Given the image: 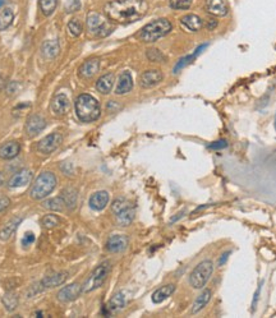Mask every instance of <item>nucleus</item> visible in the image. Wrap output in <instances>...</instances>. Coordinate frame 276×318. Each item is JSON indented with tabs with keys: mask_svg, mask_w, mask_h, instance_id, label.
<instances>
[{
	"mask_svg": "<svg viewBox=\"0 0 276 318\" xmlns=\"http://www.w3.org/2000/svg\"><path fill=\"white\" fill-rule=\"evenodd\" d=\"M105 14L118 23H132L146 14L144 0H113L105 5Z\"/></svg>",
	"mask_w": 276,
	"mask_h": 318,
	"instance_id": "obj_1",
	"label": "nucleus"
},
{
	"mask_svg": "<svg viewBox=\"0 0 276 318\" xmlns=\"http://www.w3.org/2000/svg\"><path fill=\"white\" fill-rule=\"evenodd\" d=\"M76 113L77 116L83 123H91L97 120L101 114L100 104L91 95H79L76 100Z\"/></svg>",
	"mask_w": 276,
	"mask_h": 318,
	"instance_id": "obj_2",
	"label": "nucleus"
},
{
	"mask_svg": "<svg viewBox=\"0 0 276 318\" xmlns=\"http://www.w3.org/2000/svg\"><path fill=\"white\" fill-rule=\"evenodd\" d=\"M172 23L165 18H160V19L152 20L148 25L144 26L139 33V38L143 43H155L159 38L164 37L165 35L172 31Z\"/></svg>",
	"mask_w": 276,
	"mask_h": 318,
	"instance_id": "obj_3",
	"label": "nucleus"
},
{
	"mask_svg": "<svg viewBox=\"0 0 276 318\" xmlns=\"http://www.w3.org/2000/svg\"><path fill=\"white\" fill-rule=\"evenodd\" d=\"M56 187V178L53 173L45 172L43 174L38 175V178L36 179L35 184L32 185V189H31V197L36 201L44 200L45 197H48Z\"/></svg>",
	"mask_w": 276,
	"mask_h": 318,
	"instance_id": "obj_4",
	"label": "nucleus"
},
{
	"mask_svg": "<svg viewBox=\"0 0 276 318\" xmlns=\"http://www.w3.org/2000/svg\"><path fill=\"white\" fill-rule=\"evenodd\" d=\"M87 30L96 37H105L112 33L113 26L102 14L97 12H91L87 15Z\"/></svg>",
	"mask_w": 276,
	"mask_h": 318,
	"instance_id": "obj_5",
	"label": "nucleus"
},
{
	"mask_svg": "<svg viewBox=\"0 0 276 318\" xmlns=\"http://www.w3.org/2000/svg\"><path fill=\"white\" fill-rule=\"evenodd\" d=\"M110 270H112V265H110L109 261H105L101 265L97 266L92 273L90 275V278L87 279L86 283L82 285V291L83 293H90V291H94L96 289H99L102 284L107 280L108 275H109Z\"/></svg>",
	"mask_w": 276,
	"mask_h": 318,
	"instance_id": "obj_6",
	"label": "nucleus"
},
{
	"mask_svg": "<svg viewBox=\"0 0 276 318\" xmlns=\"http://www.w3.org/2000/svg\"><path fill=\"white\" fill-rule=\"evenodd\" d=\"M214 271V263L211 261H202L196 266L195 270L189 275V284L193 289L205 288L207 281L210 280Z\"/></svg>",
	"mask_w": 276,
	"mask_h": 318,
	"instance_id": "obj_7",
	"label": "nucleus"
},
{
	"mask_svg": "<svg viewBox=\"0 0 276 318\" xmlns=\"http://www.w3.org/2000/svg\"><path fill=\"white\" fill-rule=\"evenodd\" d=\"M112 211L117 217L118 224L128 226L135 220V208L125 198H117L112 205Z\"/></svg>",
	"mask_w": 276,
	"mask_h": 318,
	"instance_id": "obj_8",
	"label": "nucleus"
},
{
	"mask_svg": "<svg viewBox=\"0 0 276 318\" xmlns=\"http://www.w3.org/2000/svg\"><path fill=\"white\" fill-rule=\"evenodd\" d=\"M61 142H63V137H61L60 134L51 133L38 142L37 150L41 152V154H45V155L51 154V152L55 151V150L60 146Z\"/></svg>",
	"mask_w": 276,
	"mask_h": 318,
	"instance_id": "obj_9",
	"label": "nucleus"
},
{
	"mask_svg": "<svg viewBox=\"0 0 276 318\" xmlns=\"http://www.w3.org/2000/svg\"><path fill=\"white\" fill-rule=\"evenodd\" d=\"M162 81V73L157 69H151V71H146L141 74L139 77V84L143 89H151V87L156 86Z\"/></svg>",
	"mask_w": 276,
	"mask_h": 318,
	"instance_id": "obj_10",
	"label": "nucleus"
},
{
	"mask_svg": "<svg viewBox=\"0 0 276 318\" xmlns=\"http://www.w3.org/2000/svg\"><path fill=\"white\" fill-rule=\"evenodd\" d=\"M205 9L215 17H225L228 14V4L225 0H206Z\"/></svg>",
	"mask_w": 276,
	"mask_h": 318,
	"instance_id": "obj_11",
	"label": "nucleus"
},
{
	"mask_svg": "<svg viewBox=\"0 0 276 318\" xmlns=\"http://www.w3.org/2000/svg\"><path fill=\"white\" fill-rule=\"evenodd\" d=\"M81 293H82V285L74 283L71 284L69 286H66V288L61 289V290L58 293V299L60 302L67 303V302L76 301V299L81 295Z\"/></svg>",
	"mask_w": 276,
	"mask_h": 318,
	"instance_id": "obj_12",
	"label": "nucleus"
},
{
	"mask_svg": "<svg viewBox=\"0 0 276 318\" xmlns=\"http://www.w3.org/2000/svg\"><path fill=\"white\" fill-rule=\"evenodd\" d=\"M46 126L45 119L41 115H32L28 118L27 124H26V132H27V136L35 137L43 131Z\"/></svg>",
	"mask_w": 276,
	"mask_h": 318,
	"instance_id": "obj_13",
	"label": "nucleus"
},
{
	"mask_svg": "<svg viewBox=\"0 0 276 318\" xmlns=\"http://www.w3.org/2000/svg\"><path fill=\"white\" fill-rule=\"evenodd\" d=\"M71 109V104H69V99L64 94H59L54 97L53 102H51V110L56 116H63Z\"/></svg>",
	"mask_w": 276,
	"mask_h": 318,
	"instance_id": "obj_14",
	"label": "nucleus"
},
{
	"mask_svg": "<svg viewBox=\"0 0 276 318\" xmlns=\"http://www.w3.org/2000/svg\"><path fill=\"white\" fill-rule=\"evenodd\" d=\"M67 278H68V273L67 272H56L53 273V275L45 276L43 280L40 281V286L41 289H51V288H56V286L61 285L67 281Z\"/></svg>",
	"mask_w": 276,
	"mask_h": 318,
	"instance_id": "obj_15",
	"label": "nucleus"
},
{
	"mask_svg": "<svg viewBox=\"0 0 276 318\" xmlns=\"http://www.w3.org/2000/svg\"><path fill=\"white\" fill-rule=\"evenodd\" d=\"M128 247V238L124 235H113L107 242V249L112 253L123 252Z\"/></svg>",
	"mask_w": 276,
	"mask_h": 318,
	"instance_id": "obj_16",
	"label": "nucleus"
},
{
	"mask_svg": "<svg viewBox=\"0 0 276 318\" xmlns=\"http://www.w3.org/2000/svg\"><path fill=\"white\" fill-rule=\"evenodd\" d=\"M109 203V193L105 190L94 193L90 198V207L95 211H102Z\"/></svg>",
	"mask_w": 276,
	"mask_h": 318,
	"instance_id": "obj_17",
	"label": "nucleus"
},
{
	"mask_svg": "<svg viewBox=\"0 0 276 318\" xmlns=\"http://www.w3.org/2000/svg\"><path fill=\"white\" fill-rule=\"evenodd\" d=\"M180 23H182L183 27H184L185 30L189 31V32H198V31L203 27V20L196 14L184 15V17H182V19H180Z\"/></svg>",
	"mask_w": 276,
	"mask_h": 318,
	"instance_id": "obj_18",
	"label": "nucleus"
},
{
	"mask_svg": "<svg viewBox=\"0 0 276 318\" xmlns=\"http://www.w3.org/2000/svg\"><path fill=\"white\" fill-rule=\"evenodd\" d=\"M31 179H32V173L27 169H23L20 170V172L15 173V174L10 178L8 184H9L10 188L23 187V185L28 184V183L31 182Z\"/></svg>",
	"mask_w": 276,
	"mask_h": 318,
	"instance_id": "obj_19",
	"label": "nucleus"
},
{
	"mask_svg": "<svg viewBox=\"0 0 276 318\" xmlns=\"http://www.w3.org/2000/svg\"><path fill=\"white\" fill-rule=\"evenodd\" d=\"M100 69V60L99 59L94 58L90 59V60H86L79 68V76L83 77V78H91L94 77L95 74L99 72Z\"/></svg>",
	"mask_w": 276,
	"mask_h": 318,
	"instance_id": "obj_20",
	"label": "nucleus"
},
{
	"mask_svg": "<svg viewBox=\"0 0 276 318\" xmlns=\"http://www.w3.org/2000/svg\"><path fill=\"white\" fill-rule=\"evenodd\" d=\"M20 151V146L18 142L15 141H10L7 142V143H3L0 146V157L4 160H10L14 159Z\"/></svg>",
	"mask_w": 276,
	"mask_h": 318,
	"instance_id": "obj_21",
	"label": "nucleus"
},
{
	"mask_svg": "<svg viewBox=\"0 0 276 318\" xmlns=\"http://www.w3.org/2000/svg\"><path fill=\"white\" fill-rule=\"evenodd\" d=\"M133 89V79L130 72H123L118 81L117 89H115V94L117 95H124L128 94L131 90Z\"/></svg>",
	"mask_w": 276,
	"mask_h": 318,
	"instance_id": "obj_22",
	"label": "nucleus"
},
{
	"mask_svg": "<svg viewBox=\"0 0 276 318\" xmlns=\"http://www.w3.org/2000/svg\"><path fill=\"white\" fill-rule=\"evenodd\" d=\"M125 306V295L123 293H117L113 295V298L108 302L107 307H105V313H115V312L120 311L124 308Z\"/></svg>",
	"mask_w": 276,
	"mask_h": 318,
	"instance_id": "obj_23",
	"label": "nucleus"
},
{
	"mask_svg": "<svg viewBox=\"0 0 276 318\" xmlns=\"http://www.w3.org/2000/svg\"><path fill=\"white\" fill-rule=\"evenodd\" d=\"M114 74L107 73L102 77H100L96 82V90L102 95H108L112 92L113 86H114Z\"/></svg>",
	"mask_w": 276,
	"mask_h": 318,
	"instance_id": "obj_24",
	"label": "nucleus"
},
{
	"mask_svg": "<svg viewBox=\"0 0 276 318\" xmlns=\"http://www.w3.org/2000/svg\"><path fill=\"white\" fill-rule=\"evenodd\" d=\"M211 296H213V293H211L210 289H205V290H203L202 293L197 296L195 303H193L192 313L196 314V313H198V312L202 311V309L207 306L208 302L211 301Z\"/></svg>",
	"mask_w": 276,
	"mask_h": 318,
	"instance_id": "obj_25",
	"label": "nucleus"
},
{
	"mask_svg": "<svg viewBox=\"0 0 276 318\" xmlns=\"http://www.w3.org/2000/svg\"><path fill=\"white\" fill-rule=\"evenodd\" d=\"M174 291H175V285H173V284L161 286V288H159L154 294H152V302L156 304L162 303V302H164L165 299L169 298Z\"/></svg>",
	"mask_w": 276,
	"mask_h": 318,
	"instance_id": "obj_26",
	"label": "nucleus"
},
{
	"mask_svg": "<svg viewBox=\"0 0 276 318\" xmlns=\"http://www.w3.org/2000/svg\"><path fill=\"white\" fill-rule=\"evenodd\" d=\"M41 51H43V55L45 56L46 59H54L60 51V45L56 40H49L45 41L41 48Z\"/></svg>",
	"mask_w": 276,
	"mask_h": 318,
	"instance_id": "obj_27",
	"label": "nucleus"
},
{
	"mask_svg": "<svg viewBox=\"0 0 276 318\" xmlns=\"http://www.w3.org/2000/svg\"><path fill=\"white\" fill-rule=\"evenodd\" d=\"M20 221H22V219L20 217H15V219H12L9 222H8L7 225H5L4 227H3L2 230H0V239L2 240H8L10 237H12L13 234H14V231L17 230L18 225L20 224Z\"/></svg>",
	"mask_w": 276,
	"mask_h": 318,
	"instance_id": "obj_28",
	"label": "nucleus"
},
{
	"mask_svg": "<svg viewBox=\"0 0 276 318\" xmlns=\"http://www.w3.org/2000/svg\"><path fill=\"white\" fill-rule=\"evenodd\" d=\"M61 198H63L64 206H67L68 208L73 210L77 205V198H78V195H77V190L74 188H66V189L61 192Z\"/></svg>",
	"mask_w": 276,
	"mask_h": 318,
	"instance_id": "obj_29",
	"label": "nucleus"
},
{
	"mask_svg": "<svg viewBox=\"0 0 276 318\" xmlns=\"http://www.w3.org/2000/svg\"><path fill=\"white\" fill-rule=\"evenodd\" d=\"M14 19V13L9 8H5L0 12V31H4L9 27Z\"/></svg>",
	"mask_w": 276,
	"mask_h": 318,
	"instance_id": "obj_30",
	"label": "nucleus"
},
{
	"mask_svg": "<svg viewBox=\"0 0 276 318\" xmlns=\"http://www.w3.org/2000/svg\"><path fill=\"white\" fill-rule=\"evenodd\" d=\"M3 304H4L5 309L9 312H13L15 308H17L18 306V296L17 294L12 293V291H9V293L5 294L4 296H3Z\"/></svg>",
	"mask_w": 276,
	"mask_h": 318,
	"instance_id": "obj_31",
	"label": "nucleus"
},
{
	"mask_svg": "<svg viewBox=\"0 0 276 318\" xmlns=\"http://www.w3.org/2000/svg\"><path fill=\"white\" fill-rule=\"evenodd\" d=\"M206 46H207V45H201L200 48H198L197 50H196L195 53L192 54V55H188V56H185V58H182V59H180V60L178 61L177 66H175V68H174V73H177V72H179L180 69L184 68V67L187 66V64H189L190 61H192L193 59H195L196 56L198 55V54L202 53V50H203V49H206Z\"/></svg>",
	"mask_w": 276,
	"mask_h": 318,
	"instance_id": "obj_32",
	"label": "nucleus"
},
{
	"mask_svg": "<svg viewBox=\"0 0 276 318\" xmlns=\"http://www.w3.org/2000/svg\"><path fill=\"white\" fill-rule=\"evenodd\" d=\"M44 207L49 208V210H53V211H61L64 208L63 198L61 197L50 198V200L44 202Z\"/></svg>",
	"mask_w": 276,
	"mask_h": 318,
	"instance_id": "obj_33",
	"label": "nucleus"
},
{
	"mask_svg": "<svg viewBox=\"0 0 276 318\" xmlns=\"http://www.w3.org/2000/svg\"><path fill=\"white\" fill-rule=\"evenodd\" d=\"M58 5V0H40V9L45 15L53 14Z\"/></svg>",
	"mask_w": 276,
	"mask_h": 318,
	"instance_id": "obj_34",
	"label": "nucleus"
},
{
	"mask_svg": "<svg viewBox=\"0 0 276 318\" xmlns=\"http://www.w3.org/2000/svg\"><path fill=\"white\" fill-rule=\"evenodd\" d=\"M68 30L74 37H77V36L81 35L82 31H83V26H82V23L79 22L78 19H72L71 22L68 23Z\"/></svg>",
	"mask_w": 276,
	"mask_h": 318,
	"instance_id": "obj_35",
	"label": "nucleus"
},
{
	"mask_svg": "<svg viewBox=\"0 0 276 318\" xmlns=\"http://www.w3.org/2000/svg\"><path fill=\"white\" fill-rule=\"evenodd\" d=\"M59 222H60V220L55 215H46L43 219V225L46 229H53V227L58 226Z\"/></svg>",
	"mask_w": 276,
	"mask_h": 318,
	"instance_id": "obj_36",
	"label": "nucleus"
},
{
	"mask_svg": "<svg viewBox=\"0 0 276 318\" xmlns=\"http://www.w3.org/2000/svg\"><path fill=\"white\" fill-rule=\"evenodd\" d=\"M173 9H188L192 5V0H169Z\"/></svg>",
	"mask_w": 276,
	"mask_h": 318,
	"instance_id": "obj_37",
	"label": "nucleus"
},
{
	"mask_svg": "<svg viewBox=\"0 0 276 318\" xmlns=\"http://www.w3.org/2000/svg\"><path fill=\"white\" fill-rule=\"evenodd\" d=\"M147 58L150 59L151 61H156V63H160V61L164 60V55L161 54V51H159L157 49H150L147 51Z\"/></svg>",
	"mask_w": 276,
	"mask_h": 318,
	"instance_id": "obj_38",
	"label": "nucleus"
},
{
	"mask_svg": "<svg viewBox=\"0 0 276 318\" xmlns=\"http://www.w3.org/2000/svg\"><path fill=\"white\" fill-rule=\"evenodd\" d=\"M81 8V0H67L66 2V10L68 13L77 12Z\"/></svg>",
	"mask_w": 276,
	"mask_h": 318,
	"instance_id": "obj_39",
	"label": "nucleus"
},
{
	"mask_svg": "<svg viewBox=\"0 0 276 318\" xmlns=\"http://www.w3.org/2000/svg\"><path fill=\"white\" fill-rule=\"evenodd\" d=\"M226 146H228V142H226L225 139H220V141L213 142V143H211V144H208V149H211V150H223V149H225Z\"/></svg>",
	"mask_w": 276,
	"mask_h": 318,
	"instance_id": "obj_40",
	"label": "nucleus"
},
{
	"mask_svg": "<svg viewBox=\"0 0 276 318\" xmlns=\"http://www.w3.org/2000/svg\"><path fill=\"white\" fill-rule=\"evenodd\" d=\"M33 242H35V235H33V232H26L25 237H23V239H22V245H23V247H27V245H31Z\"/></svg>",
	"mask_w": 276,
	"mask_h": 318,
	"instance_id": "obj_41",
	"label": "nucleus"
},
{
	"mask_svg": "<svg viewBox=\"0 0 276 318\" xmlns=\"http://www.w3.org/2000/svg\"><path fill=\"white\" fill-rule=\"evenodd\" d=\"M10 205V200L8 197H2L0 198V212L4 211L5 208L9 207Z\"/></svg>",
	"mask_w": 276,
	"mask_h": 318,
	"instance_id": "obj_42",
	"label": "nucleus"
},
{
	"mask_svg": "<svg viewBox=\"0 0 276 318\" xmlns=\"http://www.w3.org/2000/svg\"><path fill=\"white\" fill-rule=\"evenodd\" d=\"M230 253L231 252H226V253H223V255H221V257L219 258V261H218V266H219V267H221V266H223L224 263H226V261H228V258H229V256H230Z\"/></svg>",
	"mask_w": 276,
	"mask_h": 318,
	"instance_id": "obj_43",
	"label": "nucleus"
},
{
	"mask_svg": "<svg viewBox=\"0 0 276 318\" xmlns=\"http://www.w3.org/2000/svg\"><path fill=\"white\" fill-rule=\"evenodd\" d=\"M262 285V284H261ZM261 285L259 286V290L256 291V294H254V298H253V303H252V311H254L256 309V306H257V302H259V296H260V291H261Z\"/></svg>",
	"mask_w": 276,
	"mask_h": 318,
	"instance_id": "obj_44",
	"label": "nucleus"
},
{
	"mask_svg": "<svg viewBox=\"0 0 276 318\" xmlns=\"http://www.w3.org/2000/svg\"><path fill=\"white\" fill-rule=\"evenodd\" d=\"M17 83L15 82H10L9 86L7 87V91L9 92V94H13V92H15V89H17Z\"/></svg>",
	"mask_w": 276,
	"mask_h": 318,
	"instance_id": "obj_45",
	"label": "nucleus"
},
{
	"mask_svg": "<svg viewBox=\"0 0 276 318\" xmlns=\"http://www.w3.org/2000/svg\"><path fill=\"white\" fill-rule=\"evenodd\" d=\"M4 83H5L4 79H3V77L0 76V91H2V90L4 89Z\"/></svg>",
	"mask_w": 276,
	"mask_h": 318,
	"instance_id": "obj_46",
	"label": "nucleus"
},
{
	"mask_svg": "<svg viewBox=\"0 0 276 318\" xmlns=\"http://www.w3.org/2000/svg\"><path fill=\"white\" fill-rule=\"evenodd\" d=\"M4 3H5V0H0V7H2V5L4 4Z\"/></svg>",
	"mask_w": 276,
	"mask_h": 318,
	"instance_id": "obj_47",
	"label": "nucleus"
},
{
	"mask_svg": "<svg viewBox=\"0 0 276 318\" xmlns=\"http://www.w3.org/2000/svg\"><path fill=\"white\" fill-rule=\"evenodd\" d=\"M2 183H3V175L0 174V184H2Z\"/></svg>",
	"mask_w": 276,
	"mask_h": 318,
	"instance_id": "obj_48",
	"label": "nucleus"
},
{
	"mask_svg": "<svg viewBox=\"0 0 276 318\" xmlns=\"http://www.w3.org/2000/svg\"><path fill=\"white\" fill-rule=\"evenodd\" d=\"M275 128H276V118H275Z\"/></svg>",
	"mask_w": 276,
	"mask_h": 318,
	"instance_id": "obj_49",
	"label": "nucleus"
}]
</instances>
